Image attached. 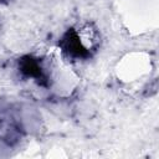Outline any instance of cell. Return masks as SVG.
Returning a JSON list of instances; mask_svg holds the SVG:
<instances>
[{"label":"cell","instance_id":"6da1fadb","mask_svg":"<svg viewBox=\"0 0 159 159\" xmlns=\"http://www.w3.org/2000/svg\"><path fill=\"white\" fill-rule=\"evenodd\" d=\"M123 26L132 36L154 31L159 26L158 0H116Z\"/></svg>","mask_w":159,"mask_h":159},{"label":"cell","instance_id":"7a4b0ae2","mask_svg":"<svg viewBox=\"0 0 159 159\" xmlns=\"http://www.w3.org/2000/svg\"><path fill=\"white\" fill-rule=\"evenodd\" d=\"M47 81L51 91L58 97H70L80 84L78 75L58 50H53L47 60Z\"/></svg>","mask_w":159,"mask_h":159},{"label":"cell","instance_id":"3957f363","mask_svg":"<svg viewBox=\"0 0 159 159\" xmlns=\"http://www.w3.org/2000/svg\"><path fill=\"white\" fill-rule=\"evenodd\" d=\"M153 71V60L147 51H130L124 53L114 66V73L119 82H137Z\"/></svg>","mask_w":159,"mask_h":159},{"label":"cell","instance_id":"277c9868","mask_svg":"<svg viewBox=\"0 0 159 159\" xmlns=\"http://www.w3.org/2000/svg\"><path fill=\"white\" fill-rule=\"evenodd\" d=\"M77 39H78L81 47L86 51L96 48L99 42L98 34H97L96 29H93L91 25H86V26L81 27L77 32Z\"/></svg>","mask_w":159,"mask_h":159},{"label":"cell","instance_id":"5b68a950","mask_svg":"<svg viewBox=\"0 0 159 159\" xmlns=\"http://www.w3.org/2000/svg\"><path fill=\"white\" fill-rule=\"evenodd\" d=\"M46 158H50V159H65V158H67V153L65 152V149L55 148V149H50L48 150V153L46 154Z\"/></svg>","mask_w":159,"mask_h":159}]
</instances>
